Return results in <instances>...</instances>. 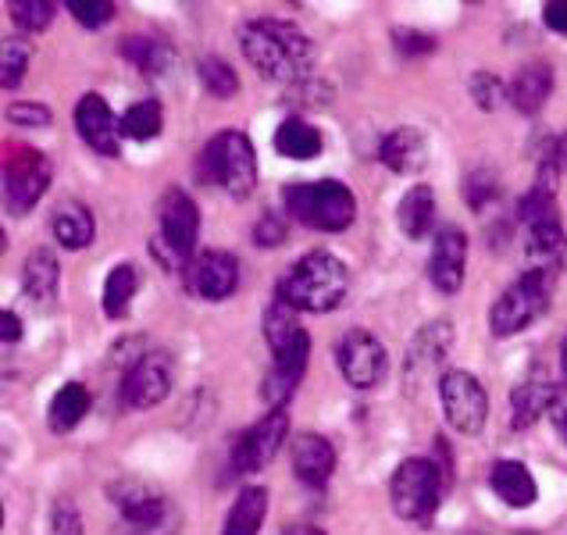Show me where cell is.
Segmentation results:
<instances>
[{"label":"cell","instance_id":"obj_29","mask_svg":"<svg viewBox=\"0 0 567 535\" xmlns=\"http://www.w3.org/2000/svg\"><path fill=\"white\" fill-rule=\"evenodd\" d=\"M297 315L300 311H293V307L282 303V300H275L268 307V315H265V339H268V347H271L275 357L289 353L297 343H303V339H307V332L300 329V318Z\"/></svg>","mask_w":567,"mask_h":535},{"label":"cell","instance_id":"obj_40","mask_svg":"<svg viewBox=\"0 0 567 535\" xmlns=\"http://www.w3.org/2000/svg\"><path fill=\"white\" fill-rule=\"evenodd\" d=\"M286 239V222L279 215H261V222L254 225V243L257 247H279V243Z\"/></svg>","mask_w":567,"mask_h":535},{"label":"cell","instance_id":"obj_45","mask_svg":"<svg viewBox=\"0 0 567 535\" xmlns=\"http://www.w3.org/2000/svg\"><path fill=\"white\" fill-rule=\"evenodd\" d=\"M0 336H4V343H19V339H22V318L14 311L0 315Z\"/></svg>","mask_w":567,"mask_h":535},{"label":"cell","instance_id":"obj_1","mask_svg":"<svg viewBox=\"0 0 567 535\" xmlns=\"http://www.w3.org/2000/svg\"><path fill=\"white\" fill-rule=\"evenodd\" d=\"M239 47L247 61L271 83H297L311 72L315 43L307 32L282 19H254L239 29Z\"/></svg>","mask_w":567,"mask_h":535},{"label":"cell","instance_id":"obj_14","mask_svg":"<svg viewBox=\"0 0 567 535\" xmlns=\"http://www.w3.org/2000/svg\"><path fill=\"white\" fill-rule=\"evenodd\" d=\"M75 133L83 136L96 154L118 157L122 154V119L104 104L101 93H83L75 104Z\"/></svg>","mask_w":567,"mask_h":535},{"label":"cell","instance_id":"obj_10","mask_svg":"<svg viewBox=\"0 0 567 535\" xmlns=\"http://www.w3.org/2000/svg\"><path fill=\"white\" fill-rule=\"evenodd\" d=\"M336 364L353 389H371L385 375V347L368 329H350L336 343Z\"/></svg>","mask_w":567,"mask_h":535},{"label":"cell","instance_id":"obj_42","mask_svg":"<svg viewBox=\"0 0 567 535\" xmlns=\"http://www.w3.org/2000/svg\"><path fill=\"white\" fill-rule=\"evenodd\" d=\"M393 43H396L400 54H429L432 47H435L432 37H425V32H414V29H396Z\"/></svg>","mask_w":567,"mask_h":535},{"label":"cell","instance_id":"obj_35","mask_svg":"<svg viewBox=\"0 0 567 535\" xmlns=\"http://www.w3.org/2000/svg\"><path fill=\"white\" fill-rule=\"evenodd\" d=\"M496 197H499V175L489 165L475 168L472 175L464 178V200L472 210H485Z\"/></svg>","mask_w":567,"mask_h":535},{"label":"cell","instance_id":"obj_43","mask_svg":"<svg viewBox=\"0 0 567 535\" xmlns=\"http://www.w3.org/2000/svg\"><path fill=\"white\" fill-rule=\"evenodd\" d=\"M543 22L554 32H560V37H567V0H549L543 8Z\"/></svg>","mask_w":567,"mask_h":535},{"label":"cell","instance_id":"obj_3","mask_svg":"<svg viewBox=\"0 0 567 535\" xmlns=\"http://www.w3.org/2000/svg\"><path fill=\"white\" fill-rule=\"evenodd\" d=\"M286 210L315 233H343L358 218V200L339 178H318L286 186Z\"/></svg>","mask_w":567,"mask_h":535},{"label":"cell","instance_id":"obj_19","mask_svg":"<svg viewBox=\"0 0 567 535\" xmlns=\"http://www.w3.org/2000/svg\"><path fill=\"white\" fill-rule=\"evenodd\" d=\"M379 157H382V165L393 168L396 175H414V172H421L429 165V140H425L421 128L400 125L382 140Z\"/></svg>","mask_w":567,"mask_h":535},{"label":"cell","instance_id":"obj_15","mask_svg":"<svg viewBox=\"0 0 567 535\" xmlns=\"http://www.w3.org/2000/svg\"><path fill=\"white\" fill-rule=\"evenodd\" d=\"M464 268H467V236L457 225H443L432 239L429 254V279L440 294L453 297L464 286Z\"/></svg>","mask_w":567,"mask_h":535},{"label":"cell","instance_id":"obj_17","mask_svg":"<svg viewBox=\"0 0 567 535\" xmlns=\"http://www.w3.org/2000/svg\"><path fill=\"white\" fill-rule=\"evenodd\" d=\"M307 361H311V336H307L303 343H297L289 353L275 357V364H271V371L265 375V385H261V400L271 411L286 408V400L297 393V385L307 371Z\"/></svg>","mask_w":567,"mask_h":535},{"label":"cell","instance_id":"obj_8","mask_svg":"<svg viewBox=\"0 0 567 535\" xmlns=\"http://www.w3.org/2000/svg\"><path fill=\"white\" fill-rule=\"evenodd\" d=\"M440 400H443V414L457 432L464 435H478L489 421V397H485V385L472 375V371H443L440 379Z\"/></svg>","mask_w":567,"mask_h":535},{"label":"cell","instance_id":"obj_36","mask_svg":"<svg viewBox=\"0 0 567 535\" xmlns=\"http://www.w3.org/2000/svg\"><path fill=\"white\" fill-rule=\"evenodd\" d=\"M54 0H22V4H14V22L29 32H40L54 22Z\"/></svg>","mask_w":567,"mask_h":535},{"label":"cell","instance_id":"obj_24","mask_svg":"<svg viewBox=\"0 0 567 535\" xmlns=\"http://www.w3.org/2000/svg\"><path fill=\"white\" fill-rule=\"evenodd\" d=\"M396 225L408 239H425L435 225V193L432 186H411L396 204Z\"/></svg>","mask_w":567,"mask_h":535},{"label":"cell","instance_id":"obj_22","mask_svg":"<svg viewBox=\"0 0 567 535\" xmlns=\"http://www.w3.org/2000/svg\"><path fill=\"white\" fill-rule=\"evenodd\" d=\"M489 485H493V493L514 511L532 507L539 496V485L522 461H496L493 472H489Z\"/></svg>","mask_w":567,"mask_h":535},{"label":"cell","instance_id":"obj_13","mask_svg":"<svg viewBox=\"0 0 567 535\" xmlns=\"http://www.w3.org/2000/svg\"><path fill=\"white\" fill-rule=\"evenodd\" d=\"M450 350H453L450 321H432V326H425L414 336L408 357H403V385H408V393H414L417 385H425V379H432L435 371L443 368Z\"/></svg>","mask_w":567,"mask_h":535},{"label":"cell","instance_id":"obj_18","mask_svg":"<svg viewBox=\"0 0 567 535\" xmlns=\"http://www.w3.org/2000/svg\"><path fill=\"white\" fill-rule=\"evenodd\" d=\"M554 93V69L546 61H528L507 83V101L522 115H539Z\"/></svg>","mask_w":567,"mask_h":535},{"label":"cell","instance_id":"obj_31","mask_svg":"<svg viewBox=\"0 0 567 535\" xmlns=\"http://www.w3.org/2000/svg\"><path fill=\"white\" fill-rule=\"evenodd\" d=\"M136 286H140V271L133 265L111 268V275L104 279V315L125 318L128 303H133V297H136Z\"/></svg>","mask_w":567,"mask_h":535},{"label":"cell","instance_id":"obj_27","mask_svg":"<svg viewBox=\"0 0 567 535\" xmlns=\"http://www.w3.org/2000/svg\"><path fill=\"white\" fill-rule=\"evenodd\" d=\"M326 147L321 133L303 119H286L279 128H275V151L289 161H315Z\"/></svg>","mask_w":567,"mask_h":535},{"label":"cell","instance_id":"obj_37","mask_svg":"<svg viewBox=\"0 0 567 535\" xmlns=\"http://www.w3.org/2000/svg\"><path fill=\"white\" fill-rule=\"evenodd\" d=\"M69 11L75 14V22L86 29H101L104 22L115 19V4H111V0H69Z\"/></svg>","mask_w":567,"mask_h":535},{"label":"cell","instance_id":"obj_30","mask_svg":"<svg viewBox=\"0 0 567 535\" xmlns=\"http://www.w3.org/2000/svg\"><path fill=\"white\" fill-rule=\"evenodd\" d=\"M122 54L133 61L140 72H147L151 79H161L175 61L172 47L161 43V40H151V37H125L122 40Z\"/></svg>","mask_w":567,"mask_h":535},{"label":"cell","instance_id":"obj_39","mask_svg":"<svg viewBox=\"0 0 567 535\" xmlns=\"http://www.w3.org/2000/svg\"><path fill=\"white\" fill-rule=\"evenodd\" d=\"M51 107H43V104H32V101H19V104H11L8 107V122L14 125H25V128H43V125H51Z\"/></svg>","mask_w":567,"mask_h":535},{"label":"cell","instance_id":"obj_44","mask_svg":"<svg viewBox=\"0 0 567 535\" xmlns=\"http://www.w3.org/2000/svg\"><path fill=\"white\" fill-rule=\"evenodd\" d=\"M549 421H554V429L560 432V440L567 443V385L557 389L554 408H549Z\"/></svg>","mask_w":567,"mask_h":535},{"label":"cell","instance_id":"obj_28","mask_svg":"<svg viewBox=\"0 0 567 535\" xmlns=\"http://www.w3.org/2000/svg\"><path fill=\"white\" fill-rule=\"evenodd\" d=\"M86 414H90V389L83 382H64L54 393L51 408H47V425L54 432H72Z\"/></svg>","mask_w":567,"mask_h":535},{"label":"cell","instance_id":"obj_48","mask_svg":"<svg viewBox=\"0 0 567 535\" xmlns=\"http://www.w3.org/2000/svg\"><path fill=\"white\" fill-rule=\"evenodd\" d=\"M560 368H564V375H567V332L560 339Z\"/></svg>","mask_w":567,"mask_h":535},{"label":"cell","instance_id":"obj_4","mask_svg":"<svg viewBox=\"0 0 567 535\" xmlns=\"http://www.w3.org/2000/svg\"><path fill=\"white\" fill-rule=\"evenodd\" d=\"M200 178L210 186H221L225 193H233L236 200L250 197L257 186L254 143L243 133H236V128H225V133L210 140L200 154Z\"/></svg>","mask_w":567,"mask_h":535},{"label":"cell","instance_id":"obj_11","mask_svg":"<svg viewBox=\"0 0 567 535\" xmlns=\"http://www.w3.org/2000/svg\"><path fill=\"white\" fill-rule=\"evenodd\" d=\"M172 379H175V371H172L168 353H143L122 379V403L133 411L157 408V403L168 397Z\"/></svg>","mask_w":567,"mask_h":535},{"label":"cell","instance_id":"obj_5","mask_svg":"<svg viewBox=\"0 0 567 535\" xmlns=\"http://www.w3.org/2000/svg\"><path fill=\"white\" fill-rule=\"evenodd\" d=\"M446 475L435 467V461L411 457L403 461L393 479H389V504H393L396 517L411 525H429L435 511H440Z\"/></svg>","mask_w":567,"mask_h":535},{"label":"cell","instance_id":"obj_32","mask_svg":"<svg viewBox=\"0 0 567 535\" xmlns=\"http://www.w3.org/2000/svg\"><path fill=\"white\" fill-rule=\"evenodd\" d=\"M161 125H165V111H161V101L147 96V101H136L122 115V136L147 143V140H154L161 133Z\"/></svg>","mask_w":567,"mask_h":535},{"label":"cell","instance_id":"obj_16","mask_svg":"<svg viewBox=\"0 0 567 535\" xmlns=\"http://www.w3.org/2000/svg\"><path fill=\"white\" fill-rule=\"evenodd\" d=\"M189 271V289L204 300H225L236 294L239 286V261L225 250H204L193 257Z\"/></svg>","mask_w":567,"mask_h":535},{"label":"cell","instance_id":"obj_20","mask_svg":"<svg viewBox=\"0 0 567 535\" xmlns=\"http://www.w3.org/2000/svg\"><path fill=\"white\" fill-rule=\"evenodd\" d=\"M293 472L303 485H315V490H321L332 472H336V450L332 443L326 440V435L318 432H303L293 440Z\"/></svg>","mask_w":567,"mask_h":535},{"label":"cell","instance_id":"obj_38","mask_svg":"<svg viewBox=\"0 0 567 535\" xmlns=\"http://www.w3.org/2000/svg\"><path fill=\"white\" fill-rule=\"evenodd\" d=\"M472 101L482 107V111H493L499 101H507V86L499 83L493 72H475L472 75Z\"/></svg>","mask_w":567,"mask_h":535},{"label":"cell","instance_id":"obj_7","mask_svg":"<svg viewBox=\"0 0 567 535\" xmlns=\"http://www.w3.org/2000/svg\"><path fill=\"white\" fill-rule=\"evenodd\" d=\"M200 236V207L186 189L172 186L161 200V239H154V250L172 268H189L193 250Z\"/></svg>","mask_w":567,"mask_h":535},{"label":"cell","instance_id":"obj_12","mask_svg":"<svg viewBox=\"0 0 567 535\" xmlns=\"http://www.w3.org/2000/svg\"><path fill=\"white\" fill-rule=\"evenodd\" d=\"M51 161H47L40 151L32 147H22L14 151V157L8 161V210L11 215H25V210L37 207V200L47 193V186H51Z\"/></svg>","mask_w":567,"mask_h":535},{"label":"cell","instance_id":"obj_25","mask_svg":"<svg viewBox=\"0 0 567 535\" xmlns=\"http://www.w3.org/2000/svg\"><path fill=\"white\" fill-rule=\"evenodd\" d=\"M51 233H54V239L61 243L64 250H83V247H90L93 233H96L90 207L75 204V200L58 204L54 218H51Z\"/></svg>","mask_w":567,"mask_h":535},{"label":"cell","instance_id":"obj_47","mask_svg":"<svg viewBox=\"0 0 567 535\" xmlns=\"http://www.w3.org/2000/svg\"><path fill=\"white\" fill-rule=\"evenodd\" d=\"M557 161H560V168H567V136L557 140Z\"/></svg>","mask_w":567,"mask_h":535},{"label":"cell","instance_id":"obj_49","mask_svg":"<svg viewBox=\"0 0 567 535\" xmlns=\"http://www.w3.org/2000/svg\"><path fill=\"white\" fill-rule=\"evenodd\" d=\"M461 535H485V532H475V528H472V532H461Z\"/></svg>","mask_w":567,"mask_h":535},{"label":"cell","instance_id":"obj_21","mask_svg":"<svg viewBox=\"0 0 567 535\" xmlns=\"http://www.w3.org/2000/svg\"><path fill=\"white\" fill-rule=\"evenodd\" d=\"M557 397V385H549V379L543 375H528L511 389V429H528L536 425L543 414H549Z\"/></svg>","mask_w":567,"mask_h":535},{"label":"cell","instance_id":"obj_2","mask_svg":"<svg viewBox=\"0 0 567 535\" xmlns=\"http://www.w3.org/2000/svg\"><path fill=\"white\" fill-rule=\"evenodd\" d=\"M282 303H289L293 311H311V315H326L336 311L339 303L350 294V271L339 257L315 250L300 257V261L289 268L279 286H275Z\"/></svg>","mask_w":567,"mask_h":535},{"label":"cell","instance_id":"obj_6","mask_svg":"<svg viewBox=\"0 0 567 535\" xmlns=\"http://www.w3.org/2000/svg\"><path fill=\"white\" fill-rule=\"evenodd\" d=\"M554 271H525L514 286H507L496 297L489 311V329L496 339H511L517 332H525L539 315H546L549 297H554Z\"/></svg>","mask_w":567,"mask_h":535},{"label":"cell","instance_id":"obj_46","mask_svg":"<svg viewBox=\"0 0 567 535\" xmlns=\"http://www.w3.org/2000/svg\"><path fill=\"white\" fill-rule=\"evenodd\" d=\"M282 535H326V532H321L318 525H300V522H297V525H286Z\"/></svg>","mask_w":567,"mask_h":535},{"label":"cell","instance_id":"obj_26","mask_svg":"<svg viewBox=\"0 0 567 535\" xmlns=\"http://www.w3.org/2000/svg\"><path fill=\"white\" fill-rule=\"evenodd\" d=\"M268 517V490L261 485H250V490H243L236 496L233 511L225 514V525H221V535H257Z\"/></svg>","mask_w":567,"mask_h":535},{"label":"cell","instance_id":"obj_23","mask_svg":"<svg viewBox=\"0 0 567 535\" xmlns=\"http://www.w3.org/2000/svg\"><path fill=\"white\" fill-rule=\"evenodd\" d=\"M58 286H61L58 257L51 250H32L25 268H22V289H25V297L47 311V307L58 300Z\"/></svg>","mask_w":567,"mask_h":535},{"label":"cell","instance_id":"obj_41","mask_svg":"<svg viewBox=\"0 0 567 535\" xmlns=\"http://www.w3.org/2000/svg\"><path fill=\"white\" fill-rule=\"evenodd\" d=\"M51 525H54V535H83V517L75 514L69 500H61V504L51 511Z\"/></svg>","mask_w":567,"mask_h":535},{"label":"cell","instance_id":"obj_9","mask_svg":"<svg viewBox=\"0 0 567 535\" xmlns=\"http://www.w3.org/2000/svg\"><path fill=\"white\" fill-rule=\"evenodd\" d=\"M289 435V414L286 408L279 411H268L254 429H247L236 440L233 446V475H250V472H261L275 461V453L282 450Z\"/></svg>","mask_w":567,"mask_h":535},{"label":"cell","instance_id":"obj_33","mask_svg":"<svg viewBox=\"0 0 567 535\" xmlns=\"http://www.w3.org/2000/svg\"><path fill=\"white\" fill-rule=\"evenodd\" d=\"M197 72H200V83L210 96H218V101H229V96L239 93V75L233 72V64L229 61H221V58H204L197 64Z\"/></svg>","mask_w":567,"mask_h":535},{"label":"cell","instance_id":"obj_34","mask_svg":"<svg viewBox=\"0 0 567 535\" xmlns=\"http://www.w3.org/2000/svg\"><path fill=\"white\" fill-rule=\"evenodd\" d=\"M29 61H32V51H29V43L22 40H4V47H0V83H4V90H14L25 79L29 72Z\"/></svg>","mask_w":567,"mask_h":535}]
</instances>
